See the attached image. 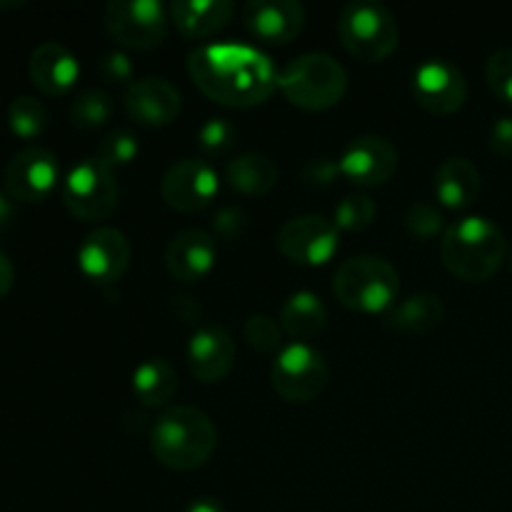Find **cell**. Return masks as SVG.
<instances>
[{
  "label": "cell",
  "mask_w": 512,
  "mask_h": 512,
  "mask_svg": "<svg viewBox=\"0 0 512 512\" xmlns=\"http://www.w3.org/2000/svg\"><path fill=\"white\" fill-rule=\"evenodd\" d=\"M193 83L215 103L253 108L278 88V70L263 50L245 43H205L188 53Z\"/></svg>",
  "instance_id": "obj_1"
},
{
  "label": "cell",
  "mask_w": 512,
  "mask_h": 512,
  "mask_svg": "<svg viewBox=\"0 0 512 512\" xmlns=\"http://www.w3.org/2000/svg\"><path fill=\"white\" fill-rule=\"evenodd\" d=\"M218 448V428L195 405H173L163 410L150 428V450L173 470H195Z\"/></svg>",
  "instance_id": "obj_2"
},
{
  "label": "cell",
  "mask_w": 512,
  "mask_h": 512,
  "mask_svg": "<svg viewBox=\"0 0 512 512\" xmlns=\"http://www.w3.org/2000/svg\"><path fill=\"white\" fill-rule=\"evenodd\" d=\"M508 253L505 233L483 215H465L445 228L440 240L443 265L460 280L483 283L493 278Z\"/></svg>",
  "instance_id": "obj_3"
},
{
  "label": "cell",
  "mask_w": 512,
  "mask_h": 512,
  "mask_svg": "<svg viewBox=\"0 0 512 512\" xmlns=\"http://www.w3.org/2000/svg\"><path fill=\"white\" fill-rule=\"evenodd\" d=\"M278 88L303 110L333 108L348 90V70L330 53L310 50L278 70Z\"/></svg>",
  "instance_id": "obj_4"
},
{
  "label": "cell",
  "mask_w": 512,
  "mask_h": 512,
  "mask_svg": "<svg viewBox=\"0 0 512 512\" xmlns=\"http://www.w3.org/2000/svg\"><path fill=\"white\" fill-rule=\"evenodd\" d=\"M333 293L345 308L358 313H385L400 293V275L378 255H353L333 275Z\"/></svg>",
  "instance_id": "obj_5"
},
{
  "label": "cell",
  "mask_w": 512,
  "mask_h": 512,
  "mask_svg": "<svg viewBox=\"0 0 512 512\" xmlns=\"http://www.w3.org/2000/svg\"><path fill=\"white\" fill-rule=\"evenodd\" d=\"M345 50L365 63L385 60L400 43V25L380 0H350L338 20Z\"/></svg>",
  "instance_id": "obj_6"
},
{
  "label": "cell",
  "mask_w": 512,
  "mask_h": 512,
  "mask_svg": "<svg viewBox=\"0 0 512 512\" xmlns=\"http://www.w3.org/2000/svg\"><path fill=\"white\" fill-rule=\"evenodd\" d=\"M60 198L70 215L78 220H105L113 215L120 200L118 175L110 165H105L98 155L83 158L70 165L60 185Z\"/></svg>",
  "instance_id": "obj_7"
},
{
  "label": "cell",
  "mask_w": 512,
  "mask_h": 512,
  "mask_svg": "<svg viewBox=\"0 0 512 512\" xmlns=\"http://www.w3.org/2000/svg\"><path fill=\"white\" fill-rule=\"evenodd\" d=\"M328 373V360L318 348L293 340L275 355L270 380L280 398L290 403H308L315 395L323 393Z\"/></svg>",
  "instance_id": "obj_8"
},
{
  "label": "cell",
  "mask_w": 512,
  "mask_h": 512,
  "mask_svg": "<svg viewBox=\"0 0 512 512\" xmlns=\"http://www.w3.org/2000/svg\"><path fill=\"white\" fill-rule=\"evenodd\" d=\"M168 10L158 0H110L103 23L120 45L133 50H150L168 33Z\"/></svg>",
  "instance_id": "obj_9"
},
{
  "label": "cell",
  "mask_w": 512,
  "mask_h": 512,
  "mask_svg": "<svg viewBox=\"0 0 512 512\" xmlns=\"http://www.w3.org/2000/svg\"><path fill=\"white\" fill-rule=\"evenodd\" d=\"M278 250L300 265H323L338 253L340 230L330 218L318 213L295 215L278 230Z\"/></svg>",
  "instance_id": "obj_10"
},
{
  "label": "cell",
  "mask_w": 512,
  "mask_h": 512,
  "mask_svg": "<svg viewBox=\"0 0 512 512\" xmlns=\"http://www.w3.org/2000/svg\"><path fill=\"white\" fill-rule=\"evenodd\" d=\"M58 180V155L43 145H28L5 165V193L18 203H40L53 193Z\"/></svg>",
  "instance_id": "obj_11"
},
{
  "label": "cell",
  "mask_w": 512,
  "mask_h": 512,
  "mask_svg": "<svg viewBox=\"0 0 512 512\" xmlns=\"http://www.w3.org/2000/svg\"><path fill=\"white\" fill-rule=\"evenodd\" d=\"M218 190V170L205 158L175 160L160 183L163 200L178 213H195V210L208 208Z\"/></svg>",
  "instance_id": "obj_12"
},
{
  "label": "cell",
  "mask_w": 512,
  "mask_h": 512,
  "mask_svg": "<svg viewBox=\"0 0 512 512\" xmlns=\"http://www.w3.org/2000/svg\"><path fill=\"white\" fill-rule=\"evenodd\" d=\"M413 90L428 113L450 115L468 100V80L448 58H428L415 68Z\"/></svg>",
  "instance_id": "obj_13"
},
{
  "label": "cell",
  "mask_w": 512,
  "mask_h": 512,
  "mask_svg": "<svg viewBox=\"0 0 512 512\" xmlns=\"http://www.w3.org/2000/svg\"><path fill=\"white\" fill-rule=\"evenodd\" d=\"M130 240L123 230L95 228L93 233L85 235L78 248V268L90 283L113 285L123 278L130 265Z\"/></svg>",
  "instance_id": "obj_14"
},
{
  "label": "cell",
  "mask_w": 512,
  "mask_h": 512,
  "mask_svg": "<svg viewBox=\"0 0 512 512\" xmlns=\"http://www.w3.org/2000/svg\"><path fill=\"white\" fill-rule=\"evenodd\" d=\"M340 175L355 185H383L398 170V150L383 135H358L340 150Z\"/></svg>",
  "instance_id": "obj_15"
},
{
  "label": "cell",
  "mask_w": 512,
  "mask_h": 512,
  "mask_svg": "<svg viewBox=\"0 0 512 512\" xmlns=\"http://www.w3.org/2000/svg\"><path fill=\"white\" fill-rule=\"evenodd\" d=\"M235 340L220 323H205L190 335L188 365L190 373L203 383H218L233 370Z\"/></svg>",
  "instance_id": "obj_16"
},
{
  "label": "cell",
  "mask_w": 512,
  "mask_h": 512,
  "mask_svg": "<svg viewBox=\"0 0 512 512\" xmlns=\"http://www.w3.org/2000/svg\"><path fill=\"white\" fill-rule=\"evenodd\" d=\"M243 20L255 38L265 43H290L305 25V8L298 0H248Z\"/></svg>",
  "instance_id": "obj_17"
},
{
  "label": "cell",
  "mask_w": 512,
  "mask_h": 512,
  "mask_svg": "<svg viewBox=\"0 0 512 512\" xmlns=\"http://www.w3.org/2000/svg\"><path fill=\"white\" fill-rule=\"evenodd\" d=\"M218 260V240L203 228H185L175 235L165 250L170 275L183 283H195L213 270Z\"/></svg>",
  "instance_id": "obj_18"
},
{
  "label": "cell",
  "mask_w": 512,
  "mask_h": 512,
  "mask_svg": "<svg viewBox=\"0 0 512 512\" xmlns=\"http://www.w3.org/2000/svg\"><path fill=\"white\" fill-rule=\"evenodd\" d=\"M180 90L165 78H140L125 90V110L140 125H168L180 115Z\"/></svg>",
  "instance_id": "obj_19"
},
{
  "label": "cell",
  "mask_w": 512,
  "mask_h": 512,
  "mask_svg": "<svg viewBox=\"0 0 512 512\" xmlns=\"http://www.w3.org/2000/svg\"><path fill=\"white\" fill-rule=\"evenodd\" d=\"M28 73L35 88L45 95H65L80 75V63L70 48H65L58 40H45L30 53Z\"/></svg>",
  "instance_id": "obj_20"
},
{
  "label": "cell",
  "mask_w": 512,
  "mask_h": 512,
  "mask_svg": "<svg viewBox=\"0 0 512 512\" xmlns=\"http://www.w3.org/2000/svg\"><path fill=\"white\" fill-rule=\"evenodd\" d=\"M233 13V0H175L168 8L173 25L188 40L210 38L230 23Z\"/></svg>",
  "instance_id": "obj_21"
},
{
  "label": "cell",
  "mask_w": 512,
  "mask_h": 512,
  "mask_svg": "<svg viewBox=\"0 0 512 512\" xmlns=\"http://www.w3.org/2000/svg\"><path fill=\"white\" fill-rule=\"evenodd\" d=\"M480 188H483V180H480L478 165L463 155L445 158L435 170V195L445 208H468L478 200Z\"/></svg>",
  "instance_id": "obj_22"
},
{
  "label": "cell",
  "mask_w": 512,
  "mask_h": 512,
  "mask_svg": "<svg viewBox=\"0 0 512 512\" xmlns=\"http://www.w3.org/2000/svg\"><path fill=\"white\" fill-rule=\"evenodd\" d=\"M445 320V303L435 293H413L385 310V325L398 333L423 335Z\"/></svg>",
  "instance_id": "obj_23"
},
{
  "label": "cell",
  "mask_w": 512,
  "mask_h": 512,
  "mask_svg": "<svg viewBox=\"0 0 512 512\" xmlns=\"http://www.w3.org/2000/svg\"><path fill=\"white\" fill-rule=\"evenodd\" d=\"M328 323V308L313 290H295L280 308V325L298 343L315 338Z\"/></svg>",
  "instance_id": "obj_24"
},
{
  "label": "cell",
  "mask_w": 512,
  "mask_h": 512,
  "mask_svg": "<svg viewBox=\"0 0 512 512\" xmlns=\"http://www.w3.org/2000/svg\"><path fill=\"white\" fill-rule=\"evenodd\" d=\"M280 170L275 160L265 153H240L225 165V180L233 190L243 195H265L275 188Z\"/></svg>",
  "instance_id": "obj_25"
},
{
  "label": "cell",
  "mask_w": 512,
  "mask_h": 512,
  "mask_svg": "<svg viewBox=\"0 0 512 512\" xmlns=\"http://www.w3.org/2000/svg\"><path fill=\"white\" fill-rule=\"evenodd\" d=\"M178 390V375L165 358H148L133 370V393L145 408L165 405Z\"/></svg>",
  "instance_id": "obj_26"
},
{
  "label": "cell",
  "mask_w": 512,
  "mask_h": 512,
  "mask_svg": "<svg viewBox=\"0 0 512 512\" xmlns=\"http://www.w3.org/2000/svg\"><path fill=\"white\" fill-rule=\"evenodd\" d=\"M70 123L78 125L83 130L100 128L110 120L113 115V98L105 93L103 88H88L83 93H78L70 103Z\"/></svg>",
  "instance_id": "obj_27"
},
{
  "label": "cell",
  "mask_w": 512,
  "mask_h": 512,
  "mask_svg": "<svg viewBox=\"0 0 512 512\" xmlns=\"http://www.w3.org/2000/svg\"><path fill=\"white\" fill-rule=\"evenodd\" d=\"M45 123H48V113H45V105L35 95H18L10 103L8 125L13 130V135H18V138H38L45 130Z\"/></svg>",
  "instance_id": "obj_28"
},
{
  "label": "cell",
  "mask_w": 512,
  "mask_h": 512,
  "mask_svg": "<svg viewBox=\"0 0 512 512\" xmlns=\"http://www.w3.org/2000/svg\"><path fill=\"white\" fill-rule=\"evenodd\" d=\"M198 148L205 160L225 158L235 148L238 140V128L228 118H208L198 128Z\"/></svg>",
  "instance_id": "obj_29"
},
{
  "label": "cell",
  "mask_w": 512,
  "mask_h": 512,
  "mask_svg": "<svg viewBox=\"0 0 512 512\" xmlns=\"http://www.w3.org/2000/svg\"><path fill=\"white\" fill-rule=\"evenodd\" d=\"M375 215H378V205L370 195L365 193H350L335 205L333 223L338 225V230H365L368 225H373Z\"/></svg>",
  "instance_id": "obj_30"
},
{
  "label": "cell",
  "mask_w": 512,
  "mask_h": 512,
  "mask_svg": "<svg viewBox=\"0 0 512 512\" xmlns=\"http://www.w3.org/2000/svg\"><path fill=\"white\" fill-rule=\"evenodd\" d=\"M403 223L410 230V235H415L420 240H433L440 233H445L443 210L435 203H430V200H415V203H410L403 215Z\"/></svg>",
  "instance_id": "obj_31"
},
{
  "label": "cell",
  "mask_w": 512,
  "mask_h": 512,
  "mask_svg": "<svg viewBox=\"0 0 512 512\" xmlns=\"http://www.w3.org/2000/svg\"><path fill=\"white\" fill-rule=\"evenodd\" d=\"M243 338L258 353H278L283 348V325L273 315L255 313L245 320Z\"/></svg>",
  "instance_id": "obj_32"
},
{
  "label": "cell",
  "mask_w": 512,
  "mask_h": 512,
  "mask_svg": "<svg viewBox=\"0 0 512 512\" xmlns=\"http://www.w3.org/2000/svg\"><path fill=\"white\" fill-rule=\"evenodd\" d=\"M140 143L130 130L115 128L108 135H103V140L98 143V158L103 160L110 168H118V165H128L138 158Z\"/></svg>",
  "instance_id": "obj_33"
},
{
  "label": "cell",
  "mask_w": 512,
  "mask_h": 512,
  "mask_svg": "<svg viewBox=\"0 0 512 512\" xmlns=\"http://www.w3.org/2000/svg\"><path fill=\"white\" fill-rule=\"evenodd\" d=\"M485 78L498 98L512 103V48H500L490 55L485 65Z\"/></svg>",
  "instance_id": "obj_34"
},
{
  "label": "cell",
  "mask_w": 512,
  "mask_h": 512,
  "mask_svg": "<svg viewBox=\"0 0 512 512\" xmlns=\"http://www.w3.org/2000/svg\"><path fill=\"white\" fill-rule=\"evenodd\" d=\"M213 230L223 240H240L248 230V213L238 205H223L213 215Z\"/></svg>",
  "instance_id": "obj_35"
},
{
  "label": "cell",
  "mask_w": 512,
  "mask_h": 512,
  "mask_svg": "<svg viewBox=\"0 0 512 512\" xmlns=\"http://www.w3.org/2000/svg\"><path fill=\"white\" fill-rule=\"evenodd\" d=\"M338 175V160L328 158V155H318V158L305 160L303 168H300V180H303V185H310V188H325V185L333 183Z\"/></svg>",
  "instance_id": "obj_36"
},
{
  "label": "cell",
  "mask_w": 512,
  "mask_h": 512,
  "mask_svg": "<svg viewBox=\"0 0 512 512\" xmlns=\"http://www.w3.org/2000/svg\"><path fill=\"white\" fill-rule=\"evenodd\" d=\"M98 70L108 83H128L133 78V60L125 50H108L100 58Z\"/></svg>",
  "instance_id": "obj_37"
},
{
  "label": "cell",
  "mask_w": 512,
  "mask_h": 512,
  "mask_svg": "<svg viewBox=\"0 0 512 512\" xmlns=\"http://www.w3.org/2000/svg\"><path fill=\"white\" fill-rule=\"evenodd\" d=\"M490 150L503 158H512V115H503L490 128Z\"/></svg>",
  "instance_id": "obj_38"
},
{
  "label": "cell",
  "mask_w": 512,
  "mask_h": 512,
  "mask_svg": "<svg viewBox=\"0 0 512 512\" xmlns=\"http://www.w3.org/2000/svg\"><path fill=\"white\" fill-rule=\"evenodd\" d=\"M13 283H15L13 263H10L8 255L0 253V298H5V295L13 290Z\"/></svg>",
  "instance_id": "obj_39"
},
{
  "label": "cell",
  "mask_w": 512,
  "mask_h": 512,
  "mask_svg": "<svg viewBox=\"0 0 512 512\" xmlns=\"http://www.w3.org/2000/svg\"><path fill=\"white\" fill-rule=\"evenodd\" d=\"M173 300H175V308L180 310V315L188 318V323L195 318V315H200V305L195 303V298H190V295H178V298Z\"/></svg>",
  "instance_id": "obj_40"
},
{
  "label": "cell",
  "mask_w": 512,
  "mask_h": 512,
  "mask_svg": "<svg viewBox=\"0 0 512 512\" xmlns=\"http://www.w3.org/2000/svg\"><path fill=\"white\" fill-rule=\"evenodd\" d=\"M183 512H225L223 505L213 498H195Z\"/></svg>",
  "instance_id": "obj_41"
},
{
  "label": "cell",
  "mask_w": 512,
  "mask_h": 512,
  "mask_svg": "<svg viewBox=\"0 0 512 512\" xmlns=\"http://www.w3.org/2000/svg\"><path fill=\"white\" fill-rule=\"evenodd\" d=\"M13 213H15L13 200H10L8 193H3V190H0V230H3L10 220H13Z\"/></svg>",
  "instance_id": "obj_42"
},
{
  "label": "cell",
  "mask_w": 512,
  "mask_h": 512,
  "mask_svg": "<svg viewBox=\"0 0 512 512\" xmlns=\"http://www.w3.org/2000/svg\"><path fill=\"white\" fill-rule=\"evenodd\" d=\"M510 270H512V253H510Z\"/></svg>",
  "instance_id": "obj_43"
}]
</instances>
